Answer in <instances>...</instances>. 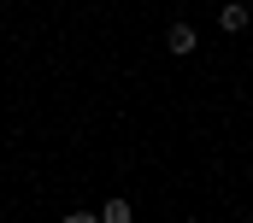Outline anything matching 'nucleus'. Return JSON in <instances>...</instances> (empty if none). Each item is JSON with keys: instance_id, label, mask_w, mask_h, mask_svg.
I'll list each match as a JSON object with an SVG mask.
<instances>
[{"instance_id": "nucleus-1", "label": "nucleus", "mask_w": 253, "mask_h": 223, "mask_svg": "<svg viewBox=\"0 0 253 223\" xmlns=\"http://www.w3.org/2000/svg\"><path fill=\"white\" fill-rule=\"evenodd\" d=\"M165 47H171V53H194V30L189 24H171V30H165Z\"/></svg>"}, {"instance_id": "nucleus-2", "label": "nucleus", "mask_w": 253, "mask_h": 223, "mask_svg": "<svg viewBox=\"0 0 253 223\" xmlns=\"http://www.w3.org/2000/svg\"><path fill=\"white\" fill-rule=\"evenodd\" d=\"M218 24H224L230 36H236V30H248V6H236V0H230V6L218 12Z\"/></svg>"}, {"instance_id": "nucleus-3", "label": "nucleus", "mask_w": 253, "mask_h": 223, "mask_svg": "<svg viewBox=\"0 0 253 223\" xmlns=\"http://www.w3.org/2000/svg\"><path fill=\"white\" fill-rule=\"evenodd\" d=\"M100 223H129V200H106V212H100Z\"/></svg>"}, {"instance_id": "nucleus-4", "label": "nucleus", "mask_w": 253, "mask_h": 223, "mask_svg": "<svg viewBox=\"0 0 253 223\" xmlns=\"http://www.w3.org/2000/svg\"><path fill=\"white\" fill-rule=\"evenodd\" d=\"M65 223H100V218H94V212H71Z\"/></svg>"}]
</instances>
